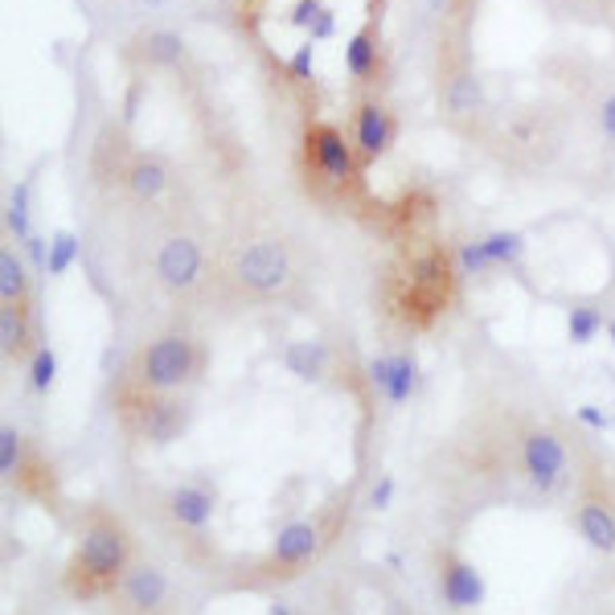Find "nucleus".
<instances>
[{
    "instance_id": "obj_1",
    "label": "nucleus",
    "mask_w": 615,
    "mask_h": 615,
    "mask_svg": "<svg viewBox=\"0 0 615 615\" xmlns=\"http://www.w3.org/2000/svg\"><path fill=\"white\" fill-rule=\"evenodd\" d=\"M131 566V534L107 509H91L78 525L75 554L62 571V587L71 599H103L119 587Z\"/></svg>"
},
{
    "instance_id": "obj_2",
    "label": "nucleus",
    "mask_w": 615,
    "mask_h": 615,
    "mask_svg": "<svg viewBox=\"0 0 615 615\" xmlns=\"http://www.w3.org/2000/svg\"><path fill=\"white\" fill-rule=\"evenodd\" d=\"M189 402L177 394H152L124 382L115 394V419L128 439L144 444V448H168L177 444L189 427Z\"/></svg>"
},
{
    "instance_id": "obj_3",
    "label": "nucleus",
    "mask_w": 615,
    "mask_h": 615,
    "mask_svg": "<svg viewBox=\"0 0 615 615\" xmlns=\"http://www.w3.org/2000/svg\"><path fill=\"white\" fill-rule=\"evenodd\" d=\"M205 354L189 333H165L131 357L128 382L152 394H181L202 377Z\"/></svg>"
},
{
    "instance_id": "obj_4",
    "label": "nucleus",
    "mask_w": 615,
    "mask_h": 615,
    "mask_svg": "<svg viewBox=\"0 0 615 615\" xmlns=\"http://www.w3.org/2000/svg\"><path fill=\"white\" fill-rule=\"evenodd\" d=\"M234 280L239 287L255 292V296H276L292 283V255L287 246L276 239H259V243H246L234 255Z\"/></svg>"
},
{
    "instance_id": "obj_5",
    "label": "nucleus",
    "mask_w": 615,
    "mask_h": 615,
    "mask_svg": "<svg viewBox=\"0 0 615 615\" xmlns=\"http://www.w3.org/2000/svg\"><path fill=\"white\" fill-rule=\"evenodd\" d=\"M320 546H324V529H320V522H312V517L280 525V534H276L267 559H262V571L271 578L299 575V571L320 554Z\"/></svg>"
},
{
    "instance_id": "obj_6",
    "label": "nucleus",
    "mask_w": 615,
    "mask_h": 615,
    "mask_svg": "<svg viewBox=\"0 0 615 615\" xmlns=\"http://www.w3.org/2000/svg\"><path fill=\"white\" fill-rule=\"evenodd\" d=\"M168 599V575L152 562H131L112 591L115 615H156Z\"/></svg>"
},
{
    "instance_id": "obj_7",
    "label": "nucleus",
    "mask_w": 615,
    "mask_h": 615,
    "mask_svg": "<svg viewBox=\"0 0 615 615\" xmlns=\"http://www.w3.org/2000/svg\"><path fill=\"white\" fill-rule=\"evenodd\" d=\"M522 467L529 476V485L550 492L562 485L566 476V444L559 439V431L550 427H529L522 435Z\"/></svg>"
},
{
    "instance_id": "obj_8",
    "label": "nucleus",
    "mask_w": 615,
    "mask_h": 615,
    "mask_svg": "<svg viewBox=\"0 0 615 615\" xmlns=\"http://www.w3.org/2000/svg\"><path fill=\"white\" fill-rule=\"evenodd\" d=\"M304 144H308V161L317 165V172L333 185H345L357 177V161L349 140L333 128V124H312L304 131Z\"/></svg>"
},
{
    "instance_id": "obj_9",
    "label": "nucleus",
    "mask_w": 615,
    "mask_h": 615,
    "mask_svg": "<svg viewBox=\"0 0 615 615\" xmlns=\"http://www.w3.org/2000/svg\"><path fill=\"white\" fill-rule=\"evenodd\" d=\"M202 271H205V255L189 234H172L156 251V280L165 283L168 292H193L202 283Z\"/></svg>"
},
{
    "instance_id": "obj_10",
    "label": "nucleus",
    "mask_w": 615,
    "mask_h": 615,
    "mask_svg": "<svg viewBox=\"0 0 615 615\" xmlns=\"http://www.w3.org/2000/svg\"><path fill=\"white\" fill-rule=\"evenodd\" d=\"M214 509H218V497L205 481H185V485H172L165 497V513L177 534H205L209 522H214Z\"/></svg>"
},
{
    "instance_id": "obj_11",
    "label": "nucleus",
    "mask_w": 615,
    "mask_h": 615,
    "mask_svg": "<svg viewBox=\"0 0 615 615\" xmlns=\"http://www.w3.org/2000/svg\"><path fill=\"white\" fill-rule=\"evenodd\" d=\"M439 595L448 607L467 612V607H481L485 603V578L467 559H460L456 550L439 554Z\"/></svg>"
},
{
    "instance_id": "obj_12",
    "label": "nucleus",
    "mask_w": 615,
    "mask_h": 615,
    "mask_svg": "<svg viewBox=\"0 0 615 615\" xmlns=\"http://www.w3.org/2000/svg\"><path fill=\"white\" fill-rule=\"evenodd\" d=\"M575 525L591 550H599V554H615V501L607 497V492L587 488V492L578 497Z\"/></svg>"
},
{
    "instance_id": "obj_13",
    "label": "nucleus",
    "mask_w": 615,
    "mask_h": 615,
    "mask_svg": "<svg viewBox=\"0 0 615 615\" xmlns=\"http://www.w3.org/2000/svg\"><path fill=\"white\" fill-rule=\"evenodd\" d=\"M370 382L373 390H382L386 402H407L414 386H419V366L410 354H394V357H373L370 361Z\"/></svg>"
},
{
    "instance_id": "obj_14",
    "label": "nucleus",
    "mask_w": 615,
    "mask_h": 615,
    "mask_svg": "<svg viewBox=\"0 0 615 615\" xmlns=\"http://www.w3.org/2000/svg\"><path fill=\"white\" fill-rule=\"evenodd\" d=\"M390 136H394V124H390V112L382 107V103H361L357 107V149L361 156H382V152L390 149Z\"/></svg>"
},
{
    "instance_id": "obj_15",
    "label": "nucleus",
    "mask_w": 615,
    "mask_h": 615,
    "mask_svg": "<svg viewBox=\"0 0 615 615\" xmlns=\"http://www.w3.org/2000/svg\"><path fill=\"white\" fill-rule=\"evenodd\" d=\"M29 312H25V304H4L0 308V354L4 361H21V357L29 354Z\"/></svg>"
},
{
    "instance_id": "obj_16",
    "label": "nucleus",
    "mask_w": 615,
    "mask_h": 615,
    "mask_svg": "<svg viewBox=\"0 0 615 615\" xmlns=\"http://www.w3.org/2000/svg\"><path fill=\"white\" fill-rule=\"evenodd\" d=\"M283 366L296 373L299 382H320L329 370V349H324V341H292L283 349Z\"/></svg>"
},
{
    "instance_id": "obj_17",
    "label": "nucleus",
    "mask_w": 615,
    "mask_h": 615,
    "mask_svg": "<svg viewBox=\"0 0 615 615\" xmlns=\"http://www.w3.org/2000/svg\"><path fill=\"white\" fill-rule=\"evenodd\" d=\"M168 185V168L165 161H156V156H136L128 165V189L140 197V202H152V197H161Z\"/></svg>"
},
{
    "instance_id": "obj_18",
    "label": "nucleus",
    "mask_w": 615,
    "mask_h": 615,
    "mask_svg": "<svg viewBox=\"0 0 615 615\" xmlns=\"http://www.w3.org/2000/svg\"><path fill=\"white\" fill-rule=\"evenodd\" d=\"M345 66H349V75L354 78H370L377 71V38H373V29H357L354 38L345 41Z\"/></svg>"
},
{
    "instance_id": "obj_19",
    "label": "nucleus",
    "mask_w": 615,
    "mask_h": 615,
    "mask_svg": "<svg viewBox=\"0 0 615 615\" xmlns=\"http://www.w3.org/2000/svg\"><path fill=\"white\" fill-rule=\"evenodd\" d=\"M29 296V271L17 259V251H0V299L4 304H25Z\"/></svg>"
},
{
    "instance_id": "obj_20",
    "label": "nucleus",
    "mask_w": 615,
    "mask_h": 615,
    "mask_svg": "<svg viewBox=\"0 0 615 615\" xmlns=\"http://www.w3.org/2000/svg\"><path fill=\"white\" fill-rule=\"evenodd\" d=\"M481 246H485L492 267H509V262H517L525 255V234H517V230H497V234L481 239Z\"/></svg>"
},
{
    "instance_id": "obj_21",
    "label": "nucleus",
    "mask_w": 615,
    "mask_h": 615,
    "mask_svg": "<svg viewBox=\"0 0 615 615\" xmlns=\"http://www.w3.org/2000/svg\"><path fill=\"white\" fill-rule=\"evenodd\" d=\"M25 472V435L17 427H0V476L21 481Z\"/></svg>"
},
{
    "instance_id": "obj_22",
    "label": "nucleus",
    "mask_w": 615,
    "mask_h": 615,
    "mask_svg": "<svg viewBox=\"0 0 615 615\" xmlns=\"http://www.w3.org/2000/svg\"><path fill=\"white\" fill-rule=\"evenodd\" d=\"M4 222L17 234V243L34 239V230H29V181H17V185H13L9 205H4Z\"/></svg>"
},
{
    "instance_id": "obj_23",
    "label": "nucleus",
    "mask_w": 615,
    "mask_h": 615,
    "mask_svg": "<svg viewBox=\"0 0 615 615\" xmlns=\"http://www.w3.org/2000/svg\"><path fill=\"white\" fill-rule=\"evenodd\" d=\"M144 54L152 62H161V66H172V62L185 57V41H181V34H172V29H152L149 38H144Z\"/></svg>"
},
{
    "instance_id": "obj_24",
    "label": "nucleus",
    "mask_w": 615,
    "mask_h": 615,
    "mask_svg": "<svg viewBox=\"0 0 615 615\" xmlns=\"http://www.w3.org/2000/svg\"><path fill=\"white\" fill-rule=\"evenodd\" d=\"M444 99H448V112L451 115H467L481 107V82L472 75H456L448 82V91H444Z\"/></svg>"
},
{
    "instance_id": "obj_25",
    "label": "nucleus",
    "mask_w": 615,
    "mask_h": 615,
    "mask_svg": "<svg viewBox=\"0 0 615 615\" xmlns=\"http://www.w3.org/2000/svg\"><path fill=\"white\" fill-rule=\"evenodd\" d=\"M57 382V357L50 345H38L34 349V361H29V386L38 394H50V386Z\"/></svg>"
},
{
    "instance_id": "obj_26",
    "label": "nucleus",
    "mask_w": 615,
    "mask_h": 615,
    "mask_svg": "<svg viewBox=\"0 0 615 615\" xmlns=\"http://www.w3.org/2000/svg\"><path fill=\"white\" fill-rule=\"evenodd\" d=\"M599 329H603V317H599L595 308H571L566 312V333H571L575 345H591L599 336Z\"/></svg>"
},
{
    "instance_id": "obj_27",
    "label": "nucleus",
    "mask_w": 615,
    "mask_h": 615,
    "mask_svg": "<svg viewBox=\"0 0 615 615\" xmlns=\"http://www.w3.org/2000/svg\"><path fill=\"white\" fill-rule=\"evenodd\" d=\"M78 259V239L71 230H57L50 239V276H66Z\"/></svg>"
},
{
    "instance_id": "obj_28",
    "label": "nucleus",
    "mask_w": 615,
    "mask_h": 615,
    "mask_svg": "<svg viewBox=\"0 0 615 615\" xmlns=\"http://www.w3.org/2000/svg\"><path fill=\"white\" fill-rule=\"evenodd\" d=\"M312 57H317V41H312V38L304 41L296 54L287 57V71H292V78H296V82L312 78Z\"/></svg>"
},
{
    "instance_id": "obj_29",
    "label": "nucleus",
    "mask_w": 615,
    "mask_h": 615,
    "mask_svg": "<svg viewBox=\"0 0 615 615\" xmlns=\"http://www.w3.org/2000/svg\"><path fill=\"white\" fill-rule=\"evenodd\" d=\"M460 267H464V276H481V271H488L492 262H488L485 246L481 243H464L460 246Z\"/></svg>"
},
{
    "instance_id": "obj_30",
    "label": "nucleus",
    "mask_w": 615,
    "mask_h": 615,
    "mask_svg": "<svg viewBox=\"0 0 615 615\" xmlns=\"http://www.w3.org/2000/svg\"><path fill=\"white\" fill-rule=\"evenodd\" d=\"M324 13V4L320 0H296V9L287 13V25H296V29H312V21Z\"/></svg>"
},
{
    "instance_id": "obj_31",
    "label": "nucleus",
    "mask_w": 615,
    "mask_h": 615,
    "mask_svg": "<svg viewBox=\"0 0 615 615\" xmlns=\"http://www.w3.org/2000/svg\"><path fill=\"white\" fill-rule=\"evenodd\" d=\"M25 255H29V262L38 267V271H50V239H25Z\"/></svg>"
},
{
    "instance_id": "obj_32",
    "label": "nucleus",
    "mask_w": 615,
    "mask_h": 615,
    "mask_svg": "<svg viewBox=\"0 0 615 615\" xmlns=\"http://www.w3.org/2000/svg\"><path fill=\"white\" fill-rule=\"evenodd\" d=\"M578 423H587L591 431H607L615 427V419L607 414V410H599V407H578Z\"/></svg>"
},
{
    "instance_id": "obj_33",
    "label": "nucleus",
    "mask_w": 615,
    "mask_h": 615,
    "mask_svg": "<svg viewBox=\"0 0 615 615\" xmlns=\"http://www.w3.org/2000/svg\"><path fill=\"white\" fill-rule=\"evenodd\" d=\"M390 501H394V481L390 476H382V481L370 488V504L373 509H390Z\"/></svg>"
},
{
    "instance_id": "obj_34",
    "label": "nucleus",
    "mask_w": 615,
    "mask_h": 615,
    "mask_svg": "<svg viewBox=\"0 0 615 615\" xmlns=\"http://www.w3.org/2000/svg\"><path fill=\"white\" fill-rule=\"evenodd\" d=\"M333 29H336L333 9H324V13H320V17L312 21V29H308V34H312V41H324V38H333Z\"/></svg>"
},
{
    "instance_id": "obj_35",
    "label": "nucleus",
    "mask_w": 615,
    "mask_h": 615,
    "mask_svg": "<svg viewBox=\"0 0 615 615\" xmlns=\"http://www.w3.org/2000/svg\"><path fill=\"white\" fill-rule=\"evenodd\" d=\"M599 128H603L607 140H615V94H607L603 107H599Z\"/></svg>"
},
{
    "instance_id": "obj_36",
    "label": "nucleus",
    "mask_w": 615,
    "mask_h": 615,
    "mask_svg": "<svg viewBox=\"0 0 615 615\" xmlns=\"http://www.w3.org/2000/svg\"><path fill=\"white\" fill-rule=\"evenodd\" d=\"M607 336H612V345H615V320H612V324H607Z\"/></svg>"
},
{
    "instance_id": "obj_37",
    "label": "nucleus",
    "mask_w": 615,
    "mask_h": 615,
    "mask_svg": "<svg viewBox=\"0 0 615 615\" xmlns=\"http://www.w3.org/2000/svg\"><path fill=\"white\" fill-rule=\"evenodd\" d=\"M439 4H448V0H431V9H439Z\"/></svg>"
},
{
    "instance_id": "obj_38",
    "label": "nucleus",
    "mask_w": 615,
    "mask_h": 615,
    "mask_svg": "<svg viewBox=\"0 0 615 615\" xmlns=\"http://www.w3.org/2000/svg\"><path fill=\"white\" fill-rule=\"evenodd\" d=\"M149 4H161V0H149Z\"/></svg>"
}]
</instances>
